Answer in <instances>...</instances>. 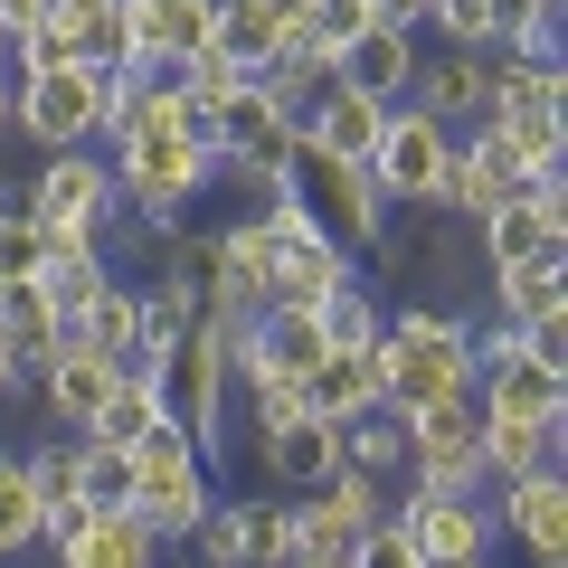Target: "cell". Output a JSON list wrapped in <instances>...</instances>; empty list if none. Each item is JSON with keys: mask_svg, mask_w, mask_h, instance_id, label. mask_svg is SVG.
<instances>
[{"mask_svg": "<svg viewBox=\"0 0 568 568\" xmlns=\"http://www.w3.org/2000/svg\"><path fill=\"white\" fill-rule=\"evenodd\" d=\"M39 530H48V503H39V484H29L20 446H10V455H0V559L39 549Z\"/></svg>", "mask_w": 568, "mask_h": 568, "instance_id": "cell-32", "label": "cell"}, {"mask_svg": "<svg viewBox=\"0 0 568 568\" xmlns=\"http://www.w3.org/2000/svg\"><path fill=\"white\" fill-rule=\"evenodd\" d=\"M48 29H58L85 67H114V58H123V0H58Z\"/></svg>", "mask_w": 568, "mask_h": 568, "instance_id": "cell-30", "label": "cell"}, {"mask_svg": "<svg viewBox=\"0 0 568 568\" xmlns=\"http://www.w3.org/2000/svg\"><path fill=\"white\" fill-rule=\"evenodd\" d=\"M58 67H77V48H67L58 29H48V20L10 39V85H20V77H58Z\"/></svg>", "mask_w": 568, "mask_h": 568, "instance_id": "cell-39", "label": "cell"}, {"mask_svg": "<svg viewBox=\"0 0 568 568\" xmlns=\"http://www.w3.org/2000/svg\"><path fill=\"white\" fill-rule=\"evenodd\" d=\"M446 162H455V133L436 114H417V104H388L379 142H369V181H379L388 209H436L446 200Z\"/></svg>", "mask_w": 568, "mask_h": 568, "instance_id": "cell-7", "label": "cell"}, {"mask_svg": "<svg viewBox=\"0 0 568 568\" xmlns=\"http://www.w3.org/2000/svg\"><path fill=\"white\" fill-rule=\"evenodd\" d=\"M342 465L369 474V484H407V426L388 417V407L379 417H351L342 426Z\"/></svg>", "mask_w": 568, "mask_h": 568, "instance_id": "cell-31", "label": "cell"}, {"mask_svg": "<svg viewBox=\"0 0 568 568\" xmlns=\"http://www.w3.org/2000/svg\"><path fill=\"white\" fill-rule=\"evenodd\" d=\"M104 162H114L123 219H133L152 246H162L171 227H190L200 190L219 181V142H200V133H123L114 152H104Z\"/></svg>", "mask_w": 568, "mask_h": 568, "instance_id": "cell-2", "label": "cell"}, {"mask_svg": "<svg viewBox=\"0 0 568 568\" xmlns=\"http://www.w3.org/2000/svg\"><path fill=\"white\" fill-rule=\"evenodd\" d=\"M379 323H388L379 284H361V265H351V284L323 304V342H332V351H379Z\"/></svg>", "mask_w": 568, "mask_h": 568, "instance_id": "cell-33", "label": "cell"}, {"mask_svg": "<svg viewBox=\"0 0 568 568\" xmlns=\"http://www.w3.org/2000/svg\"><path fill=\"white\" fill-rule=\"evenodd\" d=\"M388 511L407 521V540H417L426 568H446V559H493V540H503V521H493L484 493H398Z\"/></svg>", "mask_w": 568, "mask_h": 568, "instance_id": "cell-13", "label": "cell"}, {"mask_svg": "<svg viewBox=\"0 0 568 568\" xmlns=\"http://www.w3.org/2000/svg\"><path fill=\"white\" fill-rule=\"evenodd\" d=\"M332 85H342V77H332V58H323V48H284V58H275V67H256V95H265V104H275V114H284V123H304V114H313V104H323V95H332Z\"/></svg>", "mask_w": 568, "mask_h": 568, "instance_id": "cell-27", "label": "cell"}, {"mask_svg": "<svg viewBox=\"0 0 568 568\" xmlns=\"http://www.w3.org/2000/svg\"><path fill=\"white\" fill-rule=\"evenodd\" d=\"M0 133H10V77H0Z\"/></svg>", "mask_w": 568, "mask_h": 568, "instance_id": "cell-45", "label": "cell"}, {"mask_svg": "<svg viewBox=\"0 0 568 568\" xmlns=\"http://www.w3.org/2000/svg\"><path fill=\"white\" fill-rule=\"evenodd\" d=\"M426 10L436 0H379V29H426Z\"/></svg>", "mask_w": 568, "mask_h": 568, "instance_id": "cell-44", "label": "cell"}, {"mask_svg": "<svg viewBox=\"0 0 568 568\" xmlns=\"http://www.w3.org/2000/svg\"><path fill=\"white\" fill-rule=\"evenodd\" d=\"M0 77H10V39H0Z\"/></svg>", "mask_w": 568, "mask_h": 568, "instance_id": "cell-47", "label": "cell"}, {"mask_svg": "<svg viewBox=\"0 0 568 568\" xmlns=\"http://www.w3.org/2000/svg\"><path fill=\"white\" fill-rule=\"evenodd\" d=\"M58 0H0V39H20V29H39Z\"/></svg>", "mask_w": 568, "mask_h": 568, "instance_id": "cell-42", "label": "cell"}, {"mask_svg": "<svg viewBox=\"0 0 568 568\" xmlns=\"http://www.w3.org/2000/svg\"><path fill=\"white\" fill-rule=\"evenodd\" d=\"M436 398H474V313L465 304H388L379 323V407L417 417Z\"/></svg>", "mask_w": 568, "mask_h": 568, "instance_id": "cell-1", "label": "cell"}, {"mask_svg": "<svg viewBox=\"0 0 568 568\" xmlns=\"http://www.w3.org/2000/svg\"><path fill=\"white\" fill-rule=\"evenodd\" d=\"M190 540H200V568H284L294 511H284V493H237V503H209V521Z\"/></svg>", "mask_w": 568, "mask_h": 568, "instance_id": "cell-11", "label": "cell"}, {"mask_svg": "<svg viewBox=\"0 0 568 568\" xmlns=\"http://www.w3.org/2000/svg\"><path fill=\"white\" fill-rule=\"evenodd\" d=\"M209 39H219L237 67H275L284 48L313 39V29H294V10H284V0H219V29H209Z\"/></svg>", "mask_w": 568, "mask_h": 568, "instance_id": "cell-22", "label": "cell"}, {"mask_svg": "<svg viewBox=\"0 0 568 568\" xmlns=\"http://www.w3.org/2000/svg\"><path fill=\"white\" fill-rule=\"evenodd\" d=\"M246 77H256V67H237V58H227L219 39H209V48H190V58L171 67V85H181V95H190V114H209V123H219L227 104L246 95Z\"/></svg>", "mask_w": 568, "mask_h": 568, "instance_id": "cell-29", "label": "cell"}, {"mask_svg": "<svg viewBox=\"0 0 568 568\" xmlns=\"http://www.w3.org/2000/svg\"><path fill=\"white\" fill-rule=\"evenodd\" d=\"M426 275H436V284H474V275H484V256H474V227H465V237H436V246H426Z\"/></svg>", "mask_w": 568, "mask_h": 568, "instance_id": "cell-41", "label": "cell"}, {"mask_svg": "<svg viewBox=\"0 0 568 568\" xmlns=\"http://www.w3.org/2000/svg\"><path fill=\"white\" fill-rule=\"evenodd\" d=\"M162 398H171V426L200 446V465L219 474V455L237 446V436H227V417H237V379H227V351H219V332H209V323L190 332V342H171Z\"/></svg>", "mask_w": 568, "mask_h": 568, "instance_id": "cell-4", "label": "cell"}, {"mask_svg": "<svg viewBox=\"0 0 568 568\" xmlns=\"http://www.w3.org/2000/svg\"><path fill=\"white\" fill-rule=\"evenodd\" d=\"M332 77H342L351 95H369V104H407V77H417V29H361V39L342 48Z\"/></svg>", "mask_w": 568, "mask_h": 568, "instance_id": "cell-18", "label": "cell"}, {"mask_svg": "<svg viewBox=\"0 0 568 568\" xmlns=\"http://www.w3.org/2000/svg\"><path fill=\"white\" fill-rule=\"evenodd\" d=\"M474 256L493 265H540V256H568V171L559 181H521L484 227H474Z\"/></svg>", "mask_w": 568, "mask_h": 568, "instance_id": "cell-10", "label": "cell"}, {"mask_svg": "<svg viewBox=\"0 0 568 568\" xmlns=\"http://www.w3.org/2000/svg\"><path fill=\"white\" fill-rule=\"evenodd\" d=\"M511 190H521L511 152L484 133V123H465V133H455V162H446V200H436V209H446V219H465V227H484Z\"/></svg>", "mask_w": 568, "mask_h": 568, "instance_id": "cell-17", "label": "cell"}, {"mask_svg": "<svg viewBox=\"0 0 568 568\" xmlns=\"http://www.w3.org/2000/svg\"><path fill=\"white\" fill-rule=\"evenodd\" d=\"M484 133L511 152L521 181H559L568 171V114H503V123H484Z\"/></svg>", "mask_w": 568, "mask_h": 568, "instance_id": "cell-28", "label": "cell"}, {"mask_svg": "<svg viewBox=\"0 0 568 568\" xmlns=\"http://www.w3.org/2000/svg\"><path fill=\"white\" fill-rule=\"evenodd\" d=\"M20 388H29V369H20V342H10V332H0V407L20 398Z\"/></svg>", "mask_w": 568, "mask_h": 568, "instance_id": "cell-43", "label": "cell"}, {"mask_svg": "<svg viewBox=\"0 0 568 568\" xmlns=\"http://www.w3.org/2000/svg\"><path fill=\"white\" fill-rule=\"evenodd\" d=\"M152 426H171L162 369H123V379H114V398L95 407V426H85V436H95V446H123V455H133L142 436H152Z\"/></svg>", "mask_w": 568, "mask_h": 568, "instance_id": "cell-25", "label": "cell"}, {"mask_svg": "<svg viewBox=\"0 0 568 568\" xmlns=\"http://www.w3.org/2000/svg\"><path fill=\"white\" fill-rule=\"evenodd\" d=\"M379 123H388V104H369V95H351V85H332V95L294 123V142H304V152H323V162H369Z\"/></svg>", "mask_w": 568, "mask_h": 568, "instance_id": "cell-20", "label": "cell"}, {"mask_svg": "<svg viewBox=\"0 0 568 568\" xmlns=\"http://www.w3.org/2000/svg\"><path fill=\"white\" fill-rule=\"evenodd\" d=\"M58 568H162V540L133 511H95L77 540H58Z\"/></svg>", "mask_w": 568, "mask_h": 568, "instance_id": "cell-24", "label": "cell"}, {"mask_svg": "<svg viewBox=\"0 0 568 568\" xmlns=\"http://www.w3.org/2000/svg\"><path fill=\"white\" fill-rule=\"evenodd\" d=\"M48 265V227L29 209H0V275H39Z\"/></svg>", "mask_w": 568, "mask_h": 568, "instance_id": "cell-38", "label": "cell"}, {"mask_svg": "<svg viewBox=\"0 0 568 568\" xmlns=\"http://www.w3.org/2000/svg\"><path fill=\"white\" fill-rule=\"evenodd\" d=\"M209 503H219V474L200 465V446H190L181 426H152L133 446V521L171 549V540H190L209 521Z\"/></svg>", "mask_w": 568, "mask_h": 568, "instance_id": "cell-3", "label": "cell"}, {"mask_svg": "<svg viewBox=\"0 0 568 568\" xmlns=\"http://www.w3.org/2000/svg\"><path fill=\"white\" fill-rule=\"evenodd\" d=\"M10 133L39 142V162L48 152H95L104 142V67H58V77H20L10 85Z\"/></svg>", "mask_w": 568, "mask_h": 568, "instance_id": "cell-6", "label": "cell"}, {"mask_svg": "<svg viewBox=\"0 0 568 568\" xmlns=\"http://www.w3.org/2000/svg\"><path fill=\"white\" fill-rule=\"evenodd\" d=\"M426 29H436L446 48H484V0H436V10H426Z\"/></svg>", "mask_w": 568, "mask_h": 568, "instance_id": "cell-40", "label": "cell"}, {"mask_svg": "<svg viewBox=\"0 0 568 568\" xmlns=\"http://www.w3.org/2000/svg\"><path fill=\"white\" fill-rule=\"evenodd\" d=\"M484 294H493V323H511V332L559 323V313H568V256H540V265H493Z\"/></svg>", "mask_w": 568, "mask_h": 568, "instance_id": "cell-19", "label": "cell"}, {"mask_svg": "<svg viewBox=\"0 0 568 568\" xmlns=\"http://www.w3.org/2000/svg\"><path fill=\"white\" fill-rule=\"evenodd\" d=\"M304 417H323V426L379 417V351H332V361L304 379Z\"/></svg>", "mask_w": 568, "mask_h": 568, "instance_id": "cell-21", "label": "cell"}, {"mask_svg": "<svg viewBox=\"0 0 568 568\" xmlns=\"http://www.w3.org/2000/svg\"><path fill=\"white\" fill-rule=\"evenodd\" d=\"M29 219H39L48 237L114 246V227H123L114 162H104V152H48V162H39V181H29Z\"/></svg>", "mask_w": 568, "mask_h": 568, "instance_id": "cell-5", "label": "cell"}, {"mask_svg": "<svg viewBox=\"0 0 568 568\" xmlns=\"http://www.w3.org/2000/svg\"><path fill=\"white\" fill-rule=\"evenodd\" d=\"M568 426H530V417H484V484H521V474L559 465Z\"/></svg>", "mask_w": 568, "mask_h": 568, "instance_id": "cell-26", "label": "cell"}, {"mask_svg": "<svg viewBox=\"0 0 568 568\" xmlns=\"http://www.w3.org/2000/svg\"><path fill=\"white\" fill-rule=\"evenodd\" d=\"M493 493V521L530 549V568H568V474H521V484H484Z\"/></svg>", "mask_w": 568, "mask_h": 568, "instance_id": "cell-14", "label": "cell"}, {"mask_svg": "<svg viewBox=\"0 0 568 568\" xmlns=\"http://www.w3.org/2000/svg\"><path fill=\"white\" fill-rule=\"evenodd\" d=\"M407 104H417V114H436L446 133L484 123V104H493V58H484V48H436V58H417Z\"/></svg>", "mask_w": 568, "mask_h": 568, "instance_id": "cell-15", "label": "cell"}, {"mask_svg": "<svg viewBox=\"0 0 568 568\" xmlns=\"http://www.w3.org/2000/svg\"><path fill=\"white\" fill-rule=\"evenodd\" d=\"M284 568H342V559H284Z\"/></svg>", "mask_w": 568, "mask_h": 568, "instance_id": "cell-46", "label": "cell"}, {"mask_svg": "<svg viewBox=\"0 0 568 568\" xmlns=\"http://www.w3.org/2000/svg\"><path fill=\"white\" fill-rule=\"evenodd\" d=\"M407 426V493H484V407L474 398H436Z\"/></svg>", "mask_w": 568, "mask_h": 568, "instance_id": "cell-8", "label": "cell"}, {"mask_svg": "<svg viewBox=\"0 0 568 568\" xmlns=\"http://www.w3.org/2000/svg\"><path fill=\"white\" fill-rule=\"evenodd\" d=\"M77 503L85 511H133V455L77 436Z\"/></svg>", "mask_w": 568, "mask_h": 568, "instance_id": "cell-34", "label": "cell"}, {"mask_svg": "<svg viewBox=\"0 0 568 568\" xmlns=\"http://www.w3.org/2000/svg\"><path fill=\"white\" fill-rule=\"evenodd\" d=\"M284 511H294V559H342V549L388 511V484H369V474H351V465H342L332 484L294 493Z\"/></svg>", "mask_w": 568, "mask_h": 568, "instance_id": "cell-12", "label": "cell"}, {"mask_svg": "<svg viewBox=\"0 0 568 568\" xmlns=\"http://www.w3.org/2000/svg\"><path fill=\"white\" fill-rule=\"evenodd\" d=\"M342 568H426V559H417V540H407V521H398V511H379V521H369L361 540L342 549Z\"/></svg>", "mask_w": 568, "mask_h": 568, "instance_id": "cell-36", "label": "cell"}, {"mask_svg": "<svg viewBox=\"0 0 568 568\" xmlns=\"http://www.w3.org/2000/svg\"><path fill=\"white\" fill-rule=\"evenodd\" d=\"M219 29V0H123V58L114 77L123 85H162L190 48H209Z\"/></svg>", "mask_w": 568, "mask_h": 568, "instance_id": "cell-9", "label": "cell"}, {"mask_svg": "<svg viewBox=\"0 0 568 568\" xmlns=\"http://www.w3.org/2000/svg\"><path fill=\"white\" fill-rule=\"evenodd\" d=\"M162 275H181L200 304H219V227H171L162 237Z\"/></svg>", "mask_w": 568, "mask_h": 568, "instance_id": "cell-35", "label": "cell"}, {"mask_svg": "<svg viewBox=\"0 0 568 568\" xmlns=\"http://www.w3.org/2000/svg\"><path fill=\"white\" fill-rule=\"evenodd\" d=\"M114 379H123L114 361H95V351H67V361L39 379V407L67 426V436H85V426H95V407L114 398Z\"/></svg>", "mask_w": 568, "mask_h": 568, "instance_id": "cell-23", "label": "cell"}, {"mask_svg": "<svg viewBox=\"0 0 568 568\" xmlns=\"http://www.w3.org/2000/svg\"><path fill=\"white\" fill-rule=\"evenodd\" d=\"M246 446H256L265 484H275L284 503L342 474V426H323V417H284V426H265V436H246Z\"/></svg>", "mask_w": 568, "mask_h": 568, "instance_id": "cell-16", "label": "cell"}, {"mask_svg": "<svg viewBox=\"0 0 568 568\" xmlns=\"http://www.w3.org/2000/svg\"><path fill=\"white\" fill-rule=\"evenodd\" d=\"M29 484H39V503H77V436H39V446H20Z\"/></svg>", "mask_w": 568, "mask_h": 568, "instance_id": "cell-37", "label": "cell"}]
</instances>
